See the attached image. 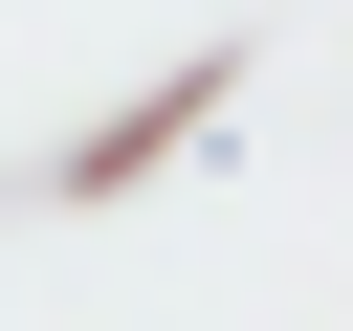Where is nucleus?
Here are the masks:
<instances>
[{
  "mask_svg": "<svg viewBox=\"0 0 353 331\" xmlns=\"http://www.w3.org/2000/svg\"><path fill=\"white\" fill-rule=\"evenodd\" d=\"M221 110H243V44H176L132 110H88V132H66V177H44V199H132V177H176Z\"/></svg>",
  "mask_w": 353,
  "mask_h": 331,
  "instance_id": "f257e3e1",
  "label": "nucleus"
}]
</instances>
